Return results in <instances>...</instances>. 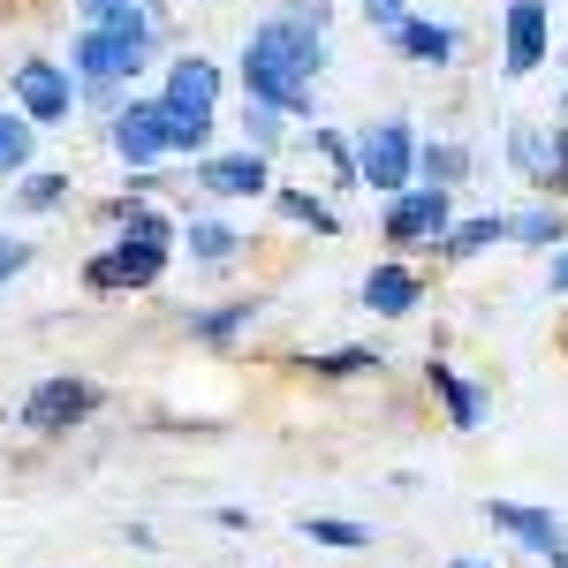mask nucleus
<instances>
[{"mask_svg": "<svg viewBox=\"0 0 568 568\" xmlns=\"http://www.w3.org/2000/svg\"><path fill=\"white\" fill-rule=\"evenodd\" d=\"M546 288H554V296H568V243L546 258Z\"/></svg>", "mask_w": 568, "mask_h": 568, "instance_id": "obj_32", "label": "nucleus"}, {"mask_svg": "<svg viewBox=\"0 0 568 568\" xmlns=\"http://www.w3.org/2000/svg\"><path fill=\"white\" fill-rule=\"evenodd\" d=\"M273 213L296 220V227H311V235H342V213H334L318 190H288V182H281V190H273Z\"/></svg>", "mask_w": 568, "mask_h": 568, "instance_id": "obj_21", "label": "nucleus"}, {"mask_svg": "<svg viewBox=\"0 0 568 568\" xmlns=\"http://www.w3.org/2000/svg\"><path fill=\"white\" fill-rule=\"evenodd\" d=\"M213 99H220V69L205 53H175L168 61V84H160V106L182 114V122H213Z\"/></svg>", "mask_w": 568, "mask_h": 568, "instance_id": "obj_13", "label": "nucleus"}, {"mask_svg": "<svg viewBox=\"0 0 568 568\" xmlns=\"http://www.w3.org/2000/svg\"><path fill=\"white\" fill-rule=\"evenodd\" d=\"M182 251H190V265H205V273H220V265L243 258V227L220 213H190L182 220Z\"/></svg>", "mask_w": 568, "mask_h": 568, "instance_id": "obj_17", "label": "nucleus"}, {"mask_svg": "<svg viewBox=\"0 0 568 568\" xmlns=\"http://www.w3.org/2000/svg\"><path fill=\"white\" fill-rule=\"evenodd\" d=\"M379 235H387L394 251H433L455 235V190H433V182H417V190H402L387 197V213H379Z\"/></svg>", "mask_w": 568, "mask_h": 568, "instance_id": "obj_6", "label": "nucleus"}, {"mask_svg": "<svg viewBox=\"0 0 568 568\" xmlns=\"http://www.w3.org/2000/svg\"><path fill=\"white\" fill-rule=\"evenodd\" d=\"M561 122H568V84H561Z\"/></svg>", "mask_w": 568, "mask_h": 568, "instance_id": "obj_35", "label": "nucleus"}, {"mask_svg": "<svg viewBox=\"0 0 568 568\" xmlns=\"http://www.w3.org/2000/svg\"><path fill=\"white\" fill-rule=\"evenodd\" d=\"M417 160H425V136H417V122H402V114L372 122V130H356V175H364L372 197H402V190H417Z\"/></svg>", "mask_w": 568, "mask_h": 568, "instance_id": "obj_4", "label": "nucleus"}, {"mask_svg": "<svg viewBox=\"0 0 568 568\" xmlns=\"http://www.w3.org/2000/svg\"><path fill=\"white\" fill-rule=\"evenodd\" d=\"M364 16H372V23H379V31H402V23H409V0H364Z\"/></svg>", "mask_w": 568, "mask_h": 568, "instance_id": "obj_30", "label": "nucleus"}, {"mask_svg": "<svg viewBox=\"0 0 568 568\" xmlns=\"http://www.w3.org/2000/svg\"><path fill=\"white\" fill-rule=\"evenodd\" d=\"M8 91H16V114H31L39 130H61V122L84 106V91H77V77H69V61H45V53L16 61Z\"/></svg>", "mask_w": 568, "mask_h": 568, "instance_id": "obj_8", "label": "nucleus"}, {"mask_svg": "<svg viewBox=\"0 0 568 568\" xmlns=\"http://www.w3.org/2000/svg\"><path fill=\"white\" fill-rule=\"evenodd\" d=\"M508 168H516L538 197H561L568 190V122L561 130H530V122H516V130H508Z\"/></svg>", "mask_w": 568, "mask_h": 568, "instance_id": "obj_9", "label": "nucleus"}, {"mask_svg": "<svg viewBox=\"0 0 568 568\" xmlns=\"http://www.w3.org/2000/svg\"><path fill=\"white\" fill-rule=\"evenodd\" d=\"M190 182H197V197H213V205H235V197H273L281 182H273V168H265V152H205L197 168H190Z\"/></svg>", "mask_w": 568, "mask_h": 568, "instance_id": "obj_10", "label": "nucleus"}, {"mask_svg": "<svg viewBox=\"0 0 568 568\" xmlns=\"http://www.w3.org/2000/svg\"><path fill=\"white\" fill-rule=\"evenodd\" d=\"M152 39H160V8H152V0H144L136 16H122V23H77V39H69V77H77V91H84L91 106H106V122L130 106L122 84L144 77Z\"/></svg>", "mask_w": 568, "mask_h": 568, "instance_id": "obj_2", "label": "nucleus"}, {"mask_svg": "<svg viewBox=\"0 0 568 568\" xmlns=\"http://www.w3.org/2000/svg\"><path fill=\"white\" fill-rule=\"evenodd\" d=\"M546 568H568V554H561V561H546Z\"/></svg>", "mask_w": 568, "mask_h": 568, "instance_id": "obj_36", "label": "nucleus"}, {"mask_svg": "<svg viewBox=\"0 0 568 568\" xmlns=\"http://www.w3.org/2000/svg\"><path fill=\"white\" fill-rule=\"evenodd\" d=\"M379 364H387V356L364 349V342H356V349H311V356H304L311 379H364V372H379Z\"/></svg>", "mask_w": 568, "mask_h": 568, "instance_id": "obj_24", "label": "nucleus"}, {"mask_svg": "<svg viewBox=\"0 0 568 568\" xmlns=\"http://www.w3.org/2000/svg\"><path fill=\"white\" fill-rule=\"evenodd\" d=\"M311 152L334 168V182H364V175H356V144L342 130H311Z\"/></svg>", "mask_w": 568, "mask_h": 568, "instance_id": "obj_28", "label": "nucleus"}, {"mask_svg": "<svg viewBox=\"0 0 568 568\" xmlns=\"http://www.w3.org/2000/svg\"><path fill=\"white\" fill-rule=\"evenodd\" d=\"M23 265H31V243L23 235H0V281H16Z\"/></svg>", "mask_w": 568, "mask_h": 568, "instance_id": "obj_31", "label": "nucleus"}, {"mask_svg": "<svg viewBox=\"0 0 568 568\" xmlns=\"http://www.w3.org/2000/svg\"><path fill=\"white\" fill-rule=\"evenodd\" d=\"M175 265L168 243H144V235H114L99 258H84V288L91 296H130V288H152L160 273Z\"/></svg>", "mask_w": 568, "mask_h": 568, "instance_id": "obj_7", "label": "nucleus"}, {"mask_svg": "<svg viewBox=\"0 0 568 568\" xmlns=\"http://www.w3.org/2000/svg\"><path fill=\"white\" fill-rule=\"evenodd\" d=\"M508 243H530V251H561V243H568V213L554 205V197H538V205H524V213H508Z\"/></svg>", "mask_w": 568, "mask_h": 568, "instance_id": "obj_20", "label": "nucleus"}, {"mask_svg": "<svg viewBox=\"0 0 568 568\" xmlns=\"http://www.w3.org/2000/svg\"><path fill=\"white\" fill-rule=\"evenodd\" d=\"M356 296H364L372 318H409V311L425 304V281H417L402 258H372V273L356 281Z\"/></svg>", "mask_w": 568, "mask_h": 568, "instance_id": "obj_14", "label": "nucleus"}, {"mask_svg": "<svg viewBox=\"0 0 568 568\" xmlns=\"http://www.w3.org/2000/svg\"><path fill=\"white\" fill-rule=\"evenodd\" d=\"M61 197H69V175H53V168H39V175L16 182V213H61Z\"/></svg>", "mask_w": 568, "mask_h": 568, "instance_id": "obj_26", "label": "nucleus"}, {"mask_svg": "<svg viewBox=\"0 0 568 568\" xmlns=\"http://www.w3.org/2000/svg\"><path fill=\"white\" fill-rule=\"evenodd\" d=\"M213 524H220V530H251L258 516H251V508H213Z\"/></svg>", "mask_w": 568, "mask_h": 568, "instance_id": "obj_33", "label": "nucleus"}, {"mask_svg": "<svg viewBox=\"0 0 568 568\" xmlns=\"http://www.w3.org/2000/svg\"><path fill=\"white\" fill-rule=\"evenodd\" d=\"M31 152H39V122L31 114H8L0 106V175H31Z\"/></svg>", "mask_w": 568, "mask_h": 568, "instance_id": "obj_23", "label": "nucleus"}, {"mask_svg": "<svg viewBox=\"0 0 568 568\" xmlns=\"http://www.w3.org/2000/svg\"><path fill=\"white\" fill-rule=\"evenodd\" d=\"M288 114L281 106H258V99H243V152H273V144H288Z\"/></svg>", "mask_w": 568, "mask_h": 568, "instance_id": "obj_27", "label": "nucleus"}, {"mask_svg": "<svg viewBox=\"0 0 568 568\" xmlns=\"http://www.w3.org/2000/svg\"><path fill=\"white\" fill-rule=\"evenodd\" d=\"M106 409V387L99 379H84V372H53V379H39V387L16 402V425L39 439H69L77 425H91Z\"/></svg>", "mask_w": 568, "mask_h": 568, "instance_id": "obj_5", "label": "nucleus"}, {"mask_svg": "<svg viewBox=\"0 0 568 568\" xmlns=\"http://www.w3.org/2000/svg\"><path fill=\"white\" fill-rule=\"evenodd\" d=\"M425 387L439 394V409H447V425H455V433H478L485 409H493L478 379H470V372H455V364H439V356L425 364Z\"/></svg>", "mask_w": 568, "mask_h": 568, "instance_id": "obj_16", "label": "nucleus"}, {"mask_svg": "<svg viewBox=\"0 0 568 568\" xmlns=\"http://www.w3.org/2000/svg\"><path fill=\"white\" fill-rule=\"evenodd\" d=\"M546 45H554V8L546 0H508V16H500V77H538Z\"/></svg>", "mask_w": 568, "mask_h": 568, "instance_id": "obj_11", "label": "nucleus"}, {"mask_svg": "<svg viewBox=\"0 0 568 568\" xmlns=\"http://www.w3.org/2000/svg\"><path fill=\"white\" fill-rule=\"evenodd\" d=\"M296 530H304L311 546H334V554H364L372 546V530L349 524V516H296Z\"/></svg>", "mask_w": 568, "mask_h": 568, "instance_id": "obj_25", "label": "nucleus"}, {"mask_svg": "<svg viewBox=\"0 0 568 568\" xmlns=\"http://www.w3.org/2000/svg\"><path fill=\"white\" fill-rule=\"evenodd\" d=\"M182 334L197 342V349H235L251 326H258V296H235V304H197V311H175Z\"/></svg>", "mask_w": 568, "mask_h": 568, "instance_id": "obj_15", "label": "nucleus"}, {"mask_svg": "<svg viewBox=\"0 0 568 568\" xmlns=\"http://www.w3.org/2000/svg\"><path fill=\"white\" fill-rule=\"evenodd\" d=\"M447 568H500V561H470V554H455V561H447Z\"/></svg>", "mask_w": 568, "mask_h": 568, "instance_id": "obj_34", "label": "nucleus"}, {"mask_svg": "<svg viewBox=\"0 0 568 568\" xmlns=\"http://www.w3.org/2000/svg\"><path fill=\"white\" fill-rule=\"evenodd\" d=\"M417 182H433V190H463V182H470V144L433 136V144H425V160H417Z\"/></svg>", "mask_w": 568, "mask_h": 568, "instance_id": "obj_22", "label": "nucleus"}, {"mask_svg": "<svg viewBox=\"0 0 568 568\" xmlns=\"http://www.w3.org/2000/svg\"><path fill=\"white\" fill-rule=\"evenodd\" d=\"M485 524L500 538H516L524 554H538V561H561L568 554V524L554 508H538V500H485Z\"/></svg>", "mask_w": 568, "mask_h": 568, "instance_id": "obj_12", "label": "nucleus"}, {"mask_svg": "<svg viewBox=\"0 0 568 568\" xmlns=\"http://www.w3.org/2000/svg\"><path fill=\"white\" fill-rule=\"evenodd\" d=\"M326 23H334L326 0H288L281 16H258L243 39V99L281 106L288 122L311 114V91L326 69Z\"/></svg>", "mask_w": 568, "mask_h": 568, "instance_id": "obj_1", "label": "nucleus"}, {"mask_svg": "<svg viewBox=\"0 0 568 568\" xmlns=\"http://www.w3.org/2000/svg\"><path fill=\"white\" fill-rule=\"evenodd\" d=\"M144 0H77V16L84 23H122V16H136Z\"/></svg>", "mask_w": 568, "mask_h": 568, "instance_id": "obj_29", "label": "nucleus"}, {"mask_svg": "<svg viewBox=\"0 0 568 568\" xmlns=\"http://www.w3.org/2000/svg\"><path fill=\"white\" fill-rule=\"evenodd\" d=\"M493 243H508V213H470V220H455V235L439 243V258L470 265V258H485Z\"/></svg>", "mask_w": 568, "mask_h": 568, "instance_id": "obj_19", "label": "nucleus"}, {"mask_svg": "<svg viewBox=\"0 0 568 568\" xmlns=\"http://www.w3.org/2000/svg\"><path fill=\"white\" fill-rule=\"evenodd\" d=\"M213 130L220 122H182L160 99H130V106L106 122V144L122 152L130 175H144V168H160V160H190V168H197V160L213 152Z\"/></svg>", "mask_w": 568, "mask_h": 568, "instance_id": "obj_3", "label": "nucleus"}, {"mask_svg": "<svg viewBox=\"0 0 568 568\" xmlns=\"http://www.w3.org/2000/svg\"><path fill=\"white\" fill-rule=\"evenodd\" d=\"M394 45H402L409 61H433V69H447V61L463 53V31H455V23H433V16H409V23L394 31Z\"/></svg>", "mask_w": 568, "mask_h": 568, "instance_id": "obj_18", "label": "nucleus"}]
</instances>
